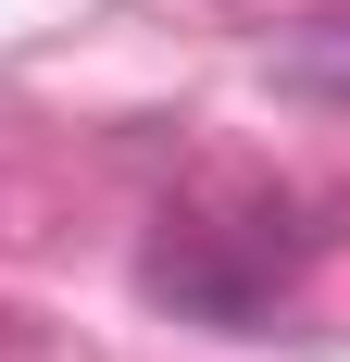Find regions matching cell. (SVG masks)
<instances>
[{
  "instance_id": "cell-1",
  "label": "cell",
  "mask_w": 350,
  "mask_h": 362,
  "mask_svg": "<svg viewBox=\"0 0 350 362\" xmlns=\"http://www.w3.org/2000/svg\"><path fill=\"white\" fill-rule=\"evenodd\" d=\"M276 213H250V225H163L138 250V288L163 300L175 325H213V337H250L263 313H276L288 288V262H300V238H263Z\"/></svg>"
}]
</instances>
